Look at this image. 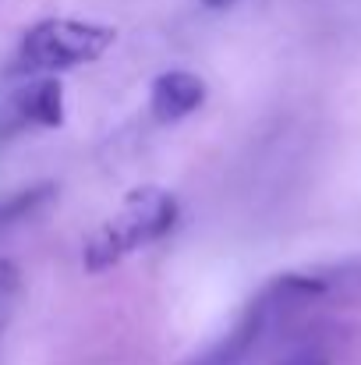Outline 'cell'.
<instances>
[{
  "mask_svg": "<svg viewBox=\"0 0 361 365\" xmlns=\"http://www.w3.org/2000/svg\"><path fill=\"white\" fill-rule=\"evenodd\" d=\"M177 220V202L163 188H135L117 213L89 238L85 245V269L103 273L127 259L131 252L159 242Z\"/></svg>",
  "mask_w": 361,
  "mask_h": 365,
  "instance_id": "1",
  "label": "cell"
},
{
  "mask_svg": "<svg viewBox=\"0 0 361 365\" xmlns=\"http://www.w3.org/2000/svg\"><path fill=\"white\" fill-rule=\"evenodd\" d=\"M114 43V32L96 21H75V18H50L39 21L14 53V75H61L68 68L89 64L107 53Z\"/></svg>",
  "mask_w": 361,
  "mask_h": 365,
  "instance_id": "2",
  "label": "cell"
},
{
  "mask_svg": "<svg viewBox=\"0 0 361 365\" xmlns=\"http://www.w3.org/2000/svg\"><path fill=\"white\" fill-rule=\"evenodd\" d=\"M202 100H206V86L192 71H167L156 78V86L149 93V107H152L156 121H181L192 110H199Z\"/></svg>",
  "mask_w": 361,
  "mask_h": 365,
  "instance_id": "3",
  "label": "cell"
},
{
  "mask_svg": "<svg viewBox=\"0 0 361 365\" xmlns=\"http://www.w3.org/2000/svg\"><path fill=\"white\" fill-rule=\"evenodd\" d=\"M18 124H61V86L57 82H39L32 86L21 103H18Z\"/></svg>",
  "mask_w": 361,
  "mask_h": 365,
  "instance_id": "4",
  "label": "cell"
},
{
  "mask_svg": "<svg viewBox=\"0 0 361 365\" xmlns=\"http://www.w3.org/2000/svg\"><path fill=\"white\" fill-rule=\"evenodd\" d=\"M283 365H333V362H330V355L323 348H305V351H298L294 359H287Z\"/></svg>",
  "mask_w": 361,
  "mask_h": 365,
  "instance_id": "5",
  "label": "cell"
},
{
  "mask_svg": "<svg viewBox=\"0 0 361 365\" xmlns=\"http://www.w3.org/2000/svg\"><path fill=\"white\" fill-rule=\"evenodd\" d=\"M206 4H213V7H227V4H234V0H206Z\"/></svg>",
  "mask_w": 361,
  "mask_h": 365,
  "instance_id": "6",
  "label": "cell"
}]
</instances>
